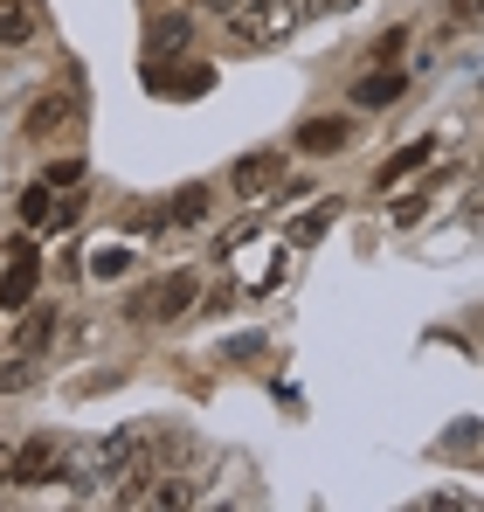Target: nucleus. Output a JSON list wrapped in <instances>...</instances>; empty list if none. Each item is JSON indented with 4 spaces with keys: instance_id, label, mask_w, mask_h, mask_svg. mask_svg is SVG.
Masks as SVG:
<instances>
[{
    "instance_id": "f257e3e1",
    "label": "nucleus",
    "mask_w": 484,
    "mask_h": 512,
    "mask_svg": "<svg viewBox=\"0 0 484 512\" xmlns=\"http://www.w3.org/2000/svg\"><path fill=\"white\" fill-rule=\"evenodd\" d=\"M187 305H194V277H187V270H166V277H153V284L132 291L125 319H132V326H166V319H180Z\"/></svg>"
},
{
    "instance_id": "f03ea898",
    "label": "nucleus",
    "mask_w": 484,
    "mask_h": 512,
    "mask_svg": "<svg viewBox=\"0 0 484 512\" xmlns=\"http://www.w3.org/2000/svg\"><path fill=\"white\" fill-rule=\"evenodd\" d=\"M63 464H70L63 436H28V443L14 450V485H56Z\"/></svg>"
},
{
    "instance_id": "7ed1b4c3",
    "label": "nucleus",
    "mask_w": 484,
    "mask_h": 512,
    "mask_svg": "<svg viewBox=\"0 0 484 512\" xmlns=\"http://www.w3.org/2000/svg\"><path fill=\"white\" fill-rule=\"evenodd\" d=\"M35 277H42L35 250H28V243H14V250H7V277H0V305H7V312H21V305L35 298Z\"/></svg>"
},
{
    "instance_id": "20e7f679",
    "label": "nucleus",
    "mask_w": 484,
    "mask_h": 512,
    "mask_svg": "<svg viewBox=\"0 0 484 512\" xmlns=\"http://www.w3.org/2000/svg\"><path fill=\"white\" fill-rule=\"evenodd\" d=\"M35 35H42L35 0H0V49H28Z\"/></svg>"
},
{
    "instance_id": "39448f33",
    "label": "nucleus",
    "mask_w": 484,
    "mask_h": 512,
    "mask_svg": "<svg viewBox=\"0 0 484 512\" xmlns=\"http://www.w3.org/2000/svg\"><path fill=\"white\" fill-rule=\"evenodd\" d=\"M291 146H298V153H312V160H325V153H339V146H346V125H339V118H305Z\"/></svg>"
},
{
    "instance_id": "423d86ee",
    "label": "nucleus",
    "mask_w": 484,
    "mask_h": 512,
    "mask_svg": "<svg viewBox=\"0 0 484 512\" xmlns=\"http://www.w3.org/2000/svg\"><path fill=\"white\" fill-rule=\"evenodd\" d=\"M402 70H374V77H360L353 97H360V111H388V104H402Z\"/></svg>"
},
{
    "instance_id": "0eeeda50",
    "label": "nucleus",
    "mask_w": 484,
    "mask_h": 512,
    "mask_svg": "<svg viewBox=\"0 0 484 512\" xmlns=\"http://www.w3.org/2000/svg\"><path fill=\"white\" fill-rule=\"evenodd\" d=\"M284 180V153H249L236 167V194H263V187H277Z\"/></svg>"
},
{
    "instance_id": "6e6552de",
    "label": "nucleus",
    "mask_w": 484,
    "mask_h": 512,
    "mask_svg": "<svg viewBox=\"0 0 484 512\" xmlns=\"http://www.w3.org/2000/svg\"><path fill=\"white\" fill-rule=\"evenodd\" d=\"M70 111H77V104H70L63 90H49V97H42V104L28 111V132H35V139H49L56 125H70Z\"/></svg>"
},
{
    "instance_id": "1a4fd4ad",
    "label": "nucleus",
    "mask_w": 484,
    "mask_h": 512,
    "mask_svg": "<svg viewBox=\"0 0 484 512\" xmlns=\"http://www.w3.org/2000/svg\"><path fill=\"white\" fill-rule=\"evenodd\" d=\"M429 153H436V139H415V146H402V153H395V160H388V167L374 173V180H381V187H388V194H395V180H408V173L422 167V160H429Z\"/></svg>"
},
{
    "instance_id": "9d476101",
    "label": "nucleus",
    "mask_w": 484,
    "mask_h": 512,
    "mask_svg": "<svg viewBox=\"0 0 484 512\" xmlns=\"http://www.w3.org/2000/svg\"><path fill=\"white\" fill-rule=\"evenodd\" d=\"M160 56H187V14H160L153 21V35H146Z\"/></svg>"
},
{
    "instance_id": "9b49d317",
    "label": "nucleus",
    "mask_w": 484,
    "mask_h": 512,
    "mask_svg": "<svg viewBox=\"0 0 484 512\" xmlns=\"http://www.w3.org/2000/svg\"><path fill=\"white\" fill-rule=\"evenodd\" d=\"M49 208H56V180L42 173L28 194H21V222H35V229H49Z\"/></svg>"
},
{
    "instance_id": "f8f14e48",
    "label": "nucleus",
    "mask_w": 484,
    "mask_h": 512,
    "mask_svg": "<svg viewBox=\"0 0 484 512\" xmlns=\"http://www.w3.org/2000/svg\"><path fill=\"white\" fill-rule=\"evenodd\" d=\"M125 270H132V250L125 243H97L90 250V277H125Z\"/></svg>"
},
{
    "instance_id": "ddd939ff",
    "label": "nucleus",
    "mask_w": 484,
    "mask_h": 512,
    "mask_svg": "<svg viewBox=\"0 0 484 512\" xmlns=\"http://www.w3.org/2000/svg\"><path fill=\"white\" fill-rule=\"evenodd\" d=\"M166 208H173V222H180V229H194V222L208 215V187H180Z\"/></svg>"
},
{
    "instance_id": "4468645a",
    "label": "nucleus",
    "mask_w": 484,
    "mask_h": 512,
    "mask_svg": "<svg viewBox=\"0 0 484 512\" xmlns=\"http://www.w3.org/2000/svg\"><path fill=\"white\" fill-rule=\"evenodd\" d=\"M49 340H56V312H28L21 319V353H42Z\"/></svg>"
},
{
    "instance_id": "2eb2a0df",
    "label": "nucleus",
    "mask_w": 484,
    "mask_h": 512,
    "mask_svg": "<svg viewBox=\"0 0 484 512\" xmlns=\"http://www.w3.org/2000/svg\"><path fill=\"white\" fill-rule=\"evenodd\" d=\"M21 388H35V360H28V353L0 367V395H21Z\"/></svg>"
},
{
    "instance_id": "dca6fc26",
    "label": "nucleus",
    "mask_w": 484,
    "mask_h": 512,
    "mask_svg": "<svg viewBox=\"0 0 484 512\" xmlns=\"http://www.w3.org/2000/svg\"><path fill=\"white\" fill-rule=\"evenodd\" d=\"M422 208H429L422 194H402V201H395L388 215H395V229H415V222H422Z\"/></svg>"
},
{
    "instance_id": "f3484780",
    "label": "nucleus",
    "mask_w": 484,
    "mask_h": 512,
    "mask_svg": "<svg viewBox=\"0 0 484 512\" xmlns=\"http://www.w3.org/2000/svg\"><path fill=\"white\" fill-rule=\"evenodd\" d=\"M325 222H332V208H312V215H305V222H298L291 236H298V243H319V236H325Z\"/></svg>"
},
{
    "instance_id": "a211bd4d",
    "label": "nucleus",
    "mask_w": 484,
    "mask_h": 512,
    "mask_svg": "<svg viewBox=\"0 0 484 512\" xmlns=\"http://www.w3.org/2000/svg\"><path fill=\"white\" fill-rule=\"evenodd\" d=\"M77 215H83V201H77V194H70V201H56V208H49V229H70Z\"/></svg>"
},
{
    "instance_id": "6ab92c4d",
    "label": "nucleus",
    "mask_w": 484,
    "mask_h": 512,
    "mask_svg": "<svg viewBox=\"0 0 484 512\" xmlns=\"http://www.w3.org/2000/svg\"><path fill=\"white\" fill-rule=\"evenodd\" d=\"M402 42H408L402 28H388V35H381V42H374V56H381V63H395V56H402Z\"/></svg>"
},
{
    "instance_id": "aec40b11",
    "label": "nucleus",
    "mask_w": 484,
    "mask_h": 512,
    "mask_svg": "<svg viewBox=\"0 0 484 512\" xmlns=\"http://www.w3.org/2000/svg\"><path fill=\"white\" fill-rule=\"evenodd\" d=\"M49 180H56V187H77L83 167H77V160H63V167H49Z\"/></svg>"
},
{
    "instance_id": "412c9836",
    "label": "nucleus",
    "mask_w": 484,
    "mask_h": 512,
    "mask_svg": "<svg viewBox=\"0 0 484 512\" xmlns=\"http://www.w3.org/2000/svg\"><path fill=\"white\" fill-rule=\"evenodd\" d=\"M0 485H14V450L0 443Z\"/></svg>"
},
{
    "instance_id": "4be33fe9",
    "label": "nucleus",
    "mask_w": 484,
    "mask_h": 512,
    "mask_svg": "<svg viewBox=\"0 0 484 512\" xmlns=\"http://www.w3.org/2000/svg\"><path fill=\"white\" fill-rule=\"evenodd\" d=\"M201 7H208V14H222V21H229V14H236L242 0H201Z\"/></svg>"
},
{
    "instance_id": "5701e85b",
    "label": "nucleus",
    "mask_w": 484,
    "mask_h": 512,
    "mask_svg": "<svg viewBox=\"0 0 484 512\" xmlns=\"http://www.w3.org/2000/svg\"><path fill=\"white\" fill-rule=\"evenodd\" d=\"M471 208H478V215H484V187H478V201H471Z\"/></svg>"
},
{
    "instance_id": "b1692460",
    "label": "nucleus",
    "mask_w": 484,
    "mask_h": 512,
    "mask_svg": "<svg viewBox=\"0 0 484 512\" xmlns=\"http://www.w3.org/2000/svg\"><path fill=\"white\" fill-rule=\"evenodd\" d=\"M478 14H484V0H478Z\"/></svg>"
}]
</instances>
